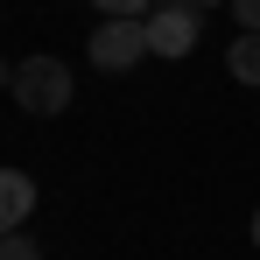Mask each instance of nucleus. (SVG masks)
I'll use <instances>...</instances> for the list:
<instances>
[{"instance_id": "obj_1", "label": "nucleus", "mask_w": 260, "mask_h": 260, "mask_svg": "<svg viewBox=\"0 0 260 260\" xmlns=\"http://www.w3.org/2000/svg\"><path fill=\"white\" fill-rule=\"evenodd\" d=\"M71 63L63 56H21L14 63V85H7V99L21 106V113H36V120H56L63 106H71Z\"/></svg>"}, {"instance_id": "obj_2", "label": "nucleus", "mask_w": 260, "mask_h": 260, "mask_svg": "<svg viewBox=\"0 0 260 260\" xmlns=\"http://www.w3.org/2000/svg\"><path fill=\"white\" fill-rule=\"evenodd\" d=\"M91 63L106 71V78H120V71H134V63H148L155 49H148V21L141 14H106L99 28H91Z\"/></svg>"}, {"instance_id": "obj_3", "label": "nucleus", "mask_w": 260, "mask_h": 260, "mask_svg": "<svg viewBox=\"0 0 260 260\" xmlns=\"http://www.w3.org/2000/svg\"><path fill=\"white\" fill-rule=\"evenodd\" d=\"M204 7L197 0H155L141 21H148V49L162 56V63H176V56H190L197 49V36H204V21H197Z\"/></svg>"}, {"instance_id": "obj_4", "label": "nucleus", "mask_w": 260, "mask_h": 260, "mask_svg": "<svg viewBox=\"0 0 260 260\" xmlns=\"http://www.w3.org/2000/svg\"><path fill=\"white\" fill-rule=\"evenodd\" d=\"M28 211H36V176L28 169H0V232L28 225Z\"/></svg>"}, {"instance_id": "obj_5", "label": "nucleus", "mask_w": 260, "mask_h": 260, "mask_svg": "<svg viewBox=\"0 0 260 260\" xmlns=\"http://www.w3.org/2000/svg\"><path fill=\"white\" fill-rule=\"evenodd\" d=\"M225 71H232L239 85H253V91H260V28H239V36H232V49H225Z\"/></svg>"}, {"instance_id": "obj_6", "label": "nucleus", "mask_w": 260, "mask_h": 260, "mask_svg": "<svg viewBox=\"0 0 260 260\" xmlns=\"http://www.w3.org/2000/svg\"><path fill=\"white\" fill-rule=\"evenodd\" d=\"M91 7H99V14H148L155 0H91Z\"/></svg>"}, {"instance_id": "obj_7", "label": "nucleus", "mask_w": 260, "mask_h": 260, "mask_svg": "<svg viewBox=\"0 0 260 260\" xmlns=\"http://www.w3.org/2000/svg\"><path fill=\"white\" fill-rule=\"evenodd\" d=\"M232 21L239 28H260V0H232Z\"/></svg>"}, {"instance_id": "obj_8", "label": "nucleus", "mask_w": 260, "mask_h": 260, "mask_svg": "<svg viewBox=\"0 0 260 260\" xmlns=\"http://www.w3.org/2000/svg\"><path fill=\"white\" fill-rule=\"evenodd\" d=\"M7 85H14V63H7V56H0V91H7Z\"/></svg>"}, {"instance_id": "obj_9", "label": "nucleus", "mask_w": 260, "mask_h": 260, "mask_svg": "<svg viewBox=\"0 0 260 260\" xmlns=\"http://www.w3.org/2000/svg\"><path fill=\"white\" fill-rule=\"evenodd\" d=\"M253 253H260V211H253Z\"/></svg>"}, {"instance_id": "obj_10", "label": "nucleus", "mask_w": 260, "mask_h": 260, "mask_svg": "<svg viewBox=\"0 0 260 260\" xmlns=\"http://www.w3.org/2000/svg\"><path fill=\"white\" fill-rule=\"evenodd\" d=\"M197 7H232V0H197Z\"/></svg>"}]
</instances>
